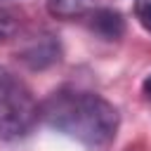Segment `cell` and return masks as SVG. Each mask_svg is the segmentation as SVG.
I'll use <instances>...</instances> for the list:
<instances>
[{"label":"cell","mask_w":151,"mask_h":151,"mask_svg":"<svg viewBox=\"0 0 151 151\" xmlns=\"http://www.w3.org/2000/svg\"><path fill=\"white\" fill-rule=\"evenodd\" d=\"M97 0H47V9L57 19H78L85 17Z\"/></svg>","instance_id":"4"},{"label":"cell","mask_w":151,"mask_h":151,"mask_svg":"<svg viewBox=\"0 0 151 151\" xmlns=\"http://www.w3.org/2000/svg\"><path fill=\"white\" fill-rule=\"evenodd\" d=\"M90 28L104 40H118L125 33V19L116 9H94L90 12Z\"/></svg>","instance_id":"3"},{"label":"cell","mask_w":151,"mask_h":151,"mask_svg":"<svg viewBox=\"0 0 151 151\" xmlns=\"http://www.w3.org/2000/svg\"><path fill=\"white\" fill-rule=\"evenodd\" d=\"M40 118V106L31 87L7 66H0V139L26 137Z\"/></svg>","instance_id":"2"},{"label":"cell","mask_w":151,"mask_h":151,"mask_svg":"<svg viewBox=\"0 0 151 151\" xmlns=\"http://www.w3.org/2000/svg\"><path fill=\"white\" fill-rule=\"evenodd\" d=\"M142 90H144V94L151 99V76H146V80H144V85H142Z\"/></svg>","instance_id":"7"},{"label":"cell","mask_w":151,"mask_h":151,"mask_svg":"<svg viewBox=\"0 0 151 151\" xmlns=\"http://www.w3.org/2000/svg\"><path fill=\"white\" fill-rule=\"evenodd\" d=\"M134 17L151 33V0H134Z\"/></svg>","instance_id":"6"},{"label":"cell","mask_w":151,"mask_h":151,"mask_svg":"<svg viewBox=\"0 0 151 151\" xmlns=\"http://www.w3.org/2000/svg\"><path fill=\"white\" fill-rule=\"evenodd\" d=\"M17 31V14L12 9H5L0 7V42L9 40Z\"/></svg>","instance_id":"5"},{"label":"cell","mask_w":151,"mask_h":151,"mask_svg":"<svg viewBox=\"0 0 151 151\" xmlns=\"http://www.w3.org/2000/svg\"><path fill=\"white\" fill-rule=\"evenodd\" d=\"M40 118L87 151H106L120 127L118 109L109 99L76 87L52 92L40 106Z\"/></svg>","instance_id":"1"}]
</instances>
